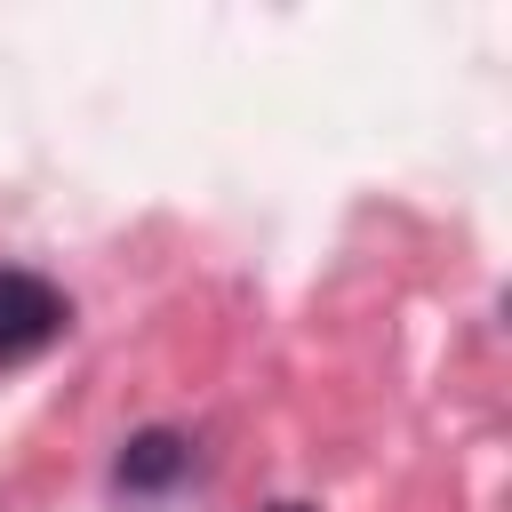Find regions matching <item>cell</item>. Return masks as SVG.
Segmentation results:
<instances>
[{
  "instance_id": "1",
  "label": "cell",
  "mask_w": 512,
  "mask_h": 512,
  "mask_svg": "<svg viewBox=\"0 0 512 512\" xmlns=\"http://www.w3.org/2000/svg\"><path fill=\"white\" fill-rule=\"evenodd\" d=\"M64 328H72V296H64L48 272H24V264L0 272V368L48 352Z\"/></svg>"
},
{
  "instance_id": "2",
  "label": "cell",
  "mask_w": 512,
  "mask_h": 512,
  "mask_svg": "<svg viewBox=\"0 0 512 512\" xmlns=\"http://www.w3.org/2000/svg\"><path fill=\"white\" fill-rule=\"evenodd\" d=\"M184 464H192V448H184L176 432H136V440L120 448V472H112V480H120L128 496H160Z\"/></svg>"
},
{
  "instance_id": "3",
  "label": "cell",
  "mask_w": 512,
  "mask_h": 512,
  "mask_svg": "<svg viewBox=\"0 0 512 512\" xmlns=\"http://www.w3.org/2000/svg\"><path fill=\"white\" fill-rule=\"evenodd\" d=\"M272 512H312V504H272Z\"/></svg>"
}]
</instances>
